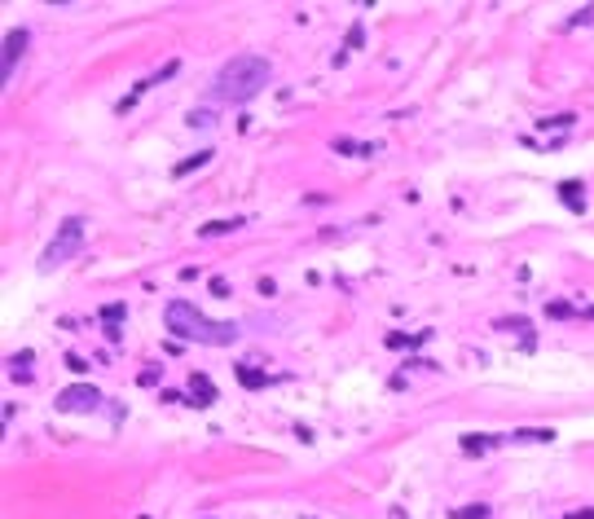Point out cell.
Here are the masks:
<instances>
[{
	"label": "cell",
	"instance_id": "obj_15",
	"mask_svg": "<svg viewBox=\"0 0 594 519\" xmlns=\"http://www.w3.org/2000/svg\"><path fill=\"white\" fill-rule=\"evenodd\" d=\"M242 225H246L242 216H234V221H211V225H203L198 233H203V238H211V233H234V229H242Z\"/></svg>",
	"mask_w": 594,
	"mask_h": 519
},
{
	"label": "cell",
	"instance_id": "obj_19",
	"mask_svg": "<svg viewBox=\"0 0 594 519\" xmlns=\"http://www.w3.org/2000/svg\"><path fill=\"white\" fill-rule=\"evenodd\" d=\"M361 44H366V31H361V27H352V31H348V40H343V53H339L335 62H343V58H348L352 48H361Z\"/></svg>",
	"mask_w": 594,
	"mask_h": 519
},
{
	"label": "cell",
	"instance_id": "obj_18",
	"mask_svg": "<svg viewBox=\"0 0 594 519\" xmlns=\"http://www.w3.org/2000/svg\"><path fill=\"white\" fill-rule=\"evenodd\" d=\"M454 519H489L493 511L484 506V501H471V506H458V511H449Z\"/></svg>",
	"mask_w": 594,
	"mask_h": 519
},
{
	"label": "cell",
	"instance_id": "obj_5",
	"mask_svg": "<svg viewBox=\"0 0 594 519\" xmlns=\"http://www.w3.org/2000/svg\"><path fill=\"white\" fill-rule=\"evenodd\" d=\"M97 400H102V392H97L93 383H79V388L58 392V409L62 414H88V409H97Z\"/></svg>",
	"mask_w": 594,
	"mask_h": 519
},
{
	"label": "cell",
	"instance_id": "obj_25",
	"mask_svg": "<svg viewBox=\"0 0 594 519\" xmlns=\"http://www.w3.org/2000/svg\"><path fill=\"white\" fill-rule=\"evenodd\" d=\"M546 313H550V317H572V304H564V299H550Z\"/></svg>",
	"mask_w": 594,
	"mask_h": 519
},
{
	"label": "cell",
	"instance_id": "obj_7",
	"mask_svg": "<svg viewBox=\"0 0 594 519\" xmlns=\"http://www.w3.org/2000/svg\"><path fill=\"white\" fill-rule=\"evenodd\" d=\"M211 400H220L216 383H211L203 370H194V374H190V405H194V409H203V405H211Z\"/></svg>",
	"mask_w": 594,
	"mask_h": 519
},
{
	"label": "cell",
	"instance_id": "obj_16",
	"mask_svg": "<svg viewBox=\"0 0 594 519\" xmlns=\"http://www.w3.org/2000/svg\"><path fill=\"white\" fill-rule=\"evenodd\" d=\"M335 150H339V155H361V159H366V155H374L378 145H366V141H348V137H339V141H335Z\"/></svg>",
	"mask_w": 594,
	"mask_h": 519
},
{
	"label": "cell",
	"instance_id": "obj_23",
	"mask_svg": "<svg viewBox=\"0 0 594 519\" xmlns=\"http://www.w3.org/2000/svg\"><path fill=\"white\" fill-rule=\"evenodd\" d=\"M207 124H211V110H207V106H198V110L190 114V128H207Z\"/></svg>",
	"mask_w": 594,
	"mask_h": 519
},
{
	"label": "cell",
	"instance_id": "obj_13",
	"mask_svg": "<svg viewBox=\"0 0 594 519\" xmlns=\"http://www.w3.org/2000/svg\"><path fill=\"white\" fill-rule=\"evenodd\" d=\"M124 304H106L102 308V322H106V334H110V339H119V326H124Z\"/></svg>",
	"mask_w": 594,
	"mask_h": 519
},
{
	"label": "cell",
	"instance_id": "obj_1",
	"mask_svg": "<svg viewBox=\"0 0 594 519\" xmlns=\"http://www.w3.org/2000/svg\"><path fill=\"white\" fill-rule=\"evenodd\" d=\"M269 79H273L269 58H260V53H238V58H229L220 71L211 75L207 102H211V106H242V102H251V97H260L264 88H269Z\"/></svg>",
	"mask_w": 594,
	"mask_h": 519
},
{
	"label": "cell",
	"instance_id": "obj_4",
	"mask_svg": "<svg viewBox=\"0 0 594 519\" xmlns=\"http://www.w3.org/2000/svg\"><path fill=\"white\" fill-rule=\"evenodd\" d=\"M27 44H31V31L27 27H13L9 36H5V53H0V84L13 79V66H18V58L27 53Z\"/></svg>",
	"mask_w": 594,
	"mask_h": 519
},
{
	"label": "cell",
	"instance_id": "obj_6",
	"mask_svg": "<svg viewBox=\"0 0 594 519\" xmlns=\"http://www.w3.org/2000/svg\"><path fill=\"white\" fill-rule=\"evenodd\" d=\"M176 71H180V58H168V62H163V66H159V71H154V75H145V79L137 84V88H132V97H124V102H119V110H128V106H132V102H137V97H141V93H150V88H159V84H163V79H172Z\"/></svg>",
	"mask_w": 594,
	"mask_h": 519
},
{
	"label": "cell",
	"instance_id": "obj_8",
	"mask_svg": "<svg viewBox=\"0 0 594 519\" xmlns=\"http://www.w3.org/2000/svg\"><path fill=\"white\" fill-rule=\"evenodd\" d=\"M506 436H484V431H475V436H462V454L467 458H480L484 449H498Z\"/></svg>",
	"mask_w": 594,
	"mask_h": 519
},
{
	"label": "cell",
	"instance_id": "obj_2",
	"mask_svg": "<svg viewBox=\"0 0 594 519\" xmlns=\"http://www.w3.org/2000/svg\"><path fill=\"white\" fill-rule=\"evenodd\" d=\"M163 322H168V330L176 339L207 343V348H229V343H238V334H242L234 322H211V317H203L190 299H172V304L163 308Z\"/></svg>",
	"mask_w": 594,
	"mask_h": 519
},
{
	"label": "cell",
	"instance_id": "obj_27",
	"mask_svg": "<svg viewBox=\"0 0 594 519\" xmlns=\"http://www.w3.org/2000/svg\"><path fill=\"white\" fill-rule=\"evenodd\" d=\"M586 317H594V308H586Z\"/></svg>",
	"mask_w": 594,
	"mask_h": 519
},
{
	"label": "cell",
	"instance_id": "obj_24",
	"mask_svg": "<svg viewBox=\"0 0 594 519\" xmlns=\"http://www.w3.org/2000/svg\"><path fill=\"white\" fill-rule=\"evenodd\" d=\"M586 22H594V5L576 9V18H568V27H586Z\"/></svg>",
	"mask_w": 594,
	"mask_h": 519
},
{
	"label": "cell",
	"instance_id": "obj_20",
	"mask_svg": "<svg viewBox=\"0 0 594 519\" xmlns=\"http://www.w3.org/2000/svg\"><path fill=\"white\" fill-rule=\"evenodd\" d=\"M9 365H13V379H18V383H27V379H31V370H27V365H31V353H18Z\"/></svg>",
	"mask_w": 594,
	"mask_h": 519
},
{
	"label": "cell",
	"instance_id": "obj_14",
	"mask_svg": "<svg viewBox=\"0 0 594 519\" xmlns=\"http://www.w3.org/2000/svg\"><path fill=\"white\" fill-rule=\"evenodd\" d=\"M427 339H432V330H414V334L392 330V334H388V348H414V343H427Z\"/></svg>",
	"mask_w": 594,
	"mask_h": 519
},
{
	"label": "cell",
	"instance_id": "obj_3",
	"mask_svg": "<svg viewBox=\"0 0 594 519\" xmlns=\"http://www.w3.org/2000/svg\"><path fill=\"white\" fill-rule=\"evenodd\" d=\"M79 247H84V221H79V216H71V221H62V225H58L53 242L44 247V256H40V273H53V269H62V264L71 260Z\"/></svg>",
	"mask_w": 594,
	"mask_h": 519
},
{
	"label": "cell",
	"instance_id": "obj_11",
	"mask_svg": "<svg viewBox=\"0 0 594 519\" xmlns=\"http://www.w3.org/2000/svg\"><path fill=\"white\" fill-rule=\"evenodd\" d=\"M576 124V114H546V119H533L537 132H572Z\"/></svg>",
	"mask_w": 594,
	"mask_h": 519
},
{
	"label": "cell",
	"instance_id": "obj_26",
	"mask_svg": "<svg viewBox=\"0 0 594 519\" xmlns=\"http://www.w3.org/2000/svg\"><path fill=\"white\" fill-rule=\"evenodd\" d=\"M568 519H594V506H581V511H572Z\"/></svg>",
	"mask_w": 594,
	"mask_h": 519
},
{
	"label": "cell",
	"instance_id": "obj_12",
	"mask_svg": "<svg viewBox=\"0 0 594 519\" xmlns=\"http://www.w3.org/2000/svg\"><path fill=\"white\" fill-rule=\"evenodd\" d=\"M211 155H216V150H198V155H190L185 163H176V167H172V176H190V172H198V167H207V163H211Z\"/></svg>",
	"mask_w": 594,
	"mask_h": 519
},
{
	"label": "cell",
	"instance_id": "obj_21",
	"mask_svg": "<svg viewBox=\"0 0 594 519\" xmlns=\"http://www.w3.org/2000/svg\"><path fill=\"white\" fill-rule=\"evenodd\" d=\"M159 379H163V365H145V370L137 374L141 388H159Z\"/></svg>",
	"mask_w": 594,
	"mask_h": 519
},
{
	"label": "cell",
	"instance_id": "obj_17",
	"mask_svg": "<svg viewBox=\"0 0 594 519\" xmlns=\"http://www.w3.org/2000/svg\"><path fill=\"white\" fill-rule=\"evenodd\" d=\"M515 440H537V445H550V440H555V431H550V427H524V431H515Z\"/></svg>",
	"mask_w": 594,
	"mask_h": 519
},
{
	"label": "cell",
	"instance_id": "obj_22",
	"mask_svg": "<svg viewBox=\"0 0 594 519\" xmlns=\"http://www.w3.org/2000/svg\"><path fill=\"white\" fill-rule=\"evenodd\" d=\"M66 370H71V374H88L93 365H88L84 357H75V353H71V357H66Z\"/></svg>",
	"mask_w": 594,
	"mask_h": 519
},
{
	"label": "cell",
	"instance_id": "obj_9",
	"mask_svg": "<svg viewBox=\"0 0 594 519\" xmlns=\"http://www.w3.org/2000/svg\"><path fill=\"white\" fill-rule=\"evenodd\" d=\"M234 374H238V383L242 388H269V383H277V374H260V370H251V365H234Z\"/></svg>",
	"mask_w": 594,
	"mask_h": 519
},
{
	"label": "cell",
	"instance_id": "obj_10",
	"mask_svg": "<svg viewBox=\"0 0 594 519\" xmlns=\"http://www.w3.org/2000/svg\"><path fill=\"white\" fill-rule=\"evenodd\" d=\"M586 185H581V180H564V185H559V198H564V203L576 211V216H581L586 211V194H581Z\"/></svg>",
	"mask_w": 594,
	"mask_h": 519
},
{
	"label": "cell",
	"instance_id": "obj_28",
	"mask_svg": "<svg viewBox=\"0 0 594 519\" xmlns=\"http://www.w3.org/2000/svg\"><path fill=\"white\" fill-rule=\"evenodd\" d=\"M308 519H317V515H308Z\"/></svg>",
	"mask_w": 594,
	"mask_h": 519
}]
</instances>
